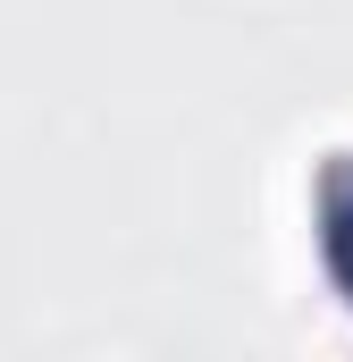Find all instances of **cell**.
<instances>
[{
    "mask_svg": "<svg viewBox=\"0 0 353 362\" xmlns=\"http://www.w3.org/2000/svg\"><path fill=\"white\" fill-rule=\"evenodd\" d=\"M328 270H337V286L353 295V177L337 185V202H328Z\"/></svg>",
    "mask_w": 353,
    "mask_h": 362,
    "instance_id": "6da1fadb",
    "label": "cell"
}]
</instances>
